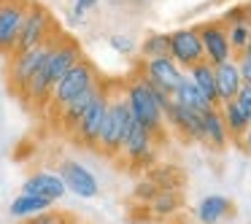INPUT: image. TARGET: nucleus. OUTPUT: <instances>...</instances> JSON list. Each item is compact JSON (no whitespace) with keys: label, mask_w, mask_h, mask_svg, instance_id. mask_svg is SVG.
<instances>
[{"label":"nucleus","mask_w":251,"mask_h":224,"mask_svg":"<svg viewBox=\"0 0 251 224\" xmlns=\"http://www.w3.org/2000/svg\"><path fill=\"white\" fill-rule=\"evenodd\" d=\"M181 205H184L181 192H157L154 200L146 208H149V216L151 219H173L181 211Z\"/></svg>","instance_id":"5701e85b"},{"label":"nucleus","mask_w":251,"mask_h":224,"mask_svg":"<svg viewBox=\"0 0 251 224\" xmlns=\"http://www.w3.org/2000/svg\"><path fill=\"white\" fill-rule=\"evenodd\" d=\"M138 68H141V73L149 78V81L154 84V87L165 89L168 95L176 92V87H178L181 81H184L186 73L181 71L178 65H176L170 57H154V60H141L138 62Z\"/></svg>","instance_id":"ddd939ff"},{"label":"nucleus","mask_w":251,"mask_h":224,"mask_svg":"<svg viewBox=\"0 0 251 224\" xmlns=\"http://www.w3.org/2000/svg\"><path fill=\"white\" fill-rule=\"evenodd\" d=\"M235 103H238L240 108H243L246 114L251 116V84H243V87L238 89V95H235Z\"/></svg>","instance_id":"473e14b6"},{"label":"nucleus","mask_w":251,"mask_h":224,"mask_svg":"<svg viewBox=\"0 0 251 224\" xmlns=\"http://www.w3.org/2000/svg\"><path fill=\"white\" fill-rule=\"evenodd\" d=\"M162 116H165V124L178 132L184 141L202 143V114H195V111L184 108L178 103H170Z\"/></svg>","instance_id":"4468645a"},{"label":"nucleus","mask_w":251,"mask_h":224,"mask_svg":"<svg viewBox=\"0 0 251 224\" xmlns=\"http://www.w3.org/2000/svg\"><path fill=\"white\" fill-rule=\"evenodd\" d=\"M213 78H216L219 105H222V103H229V100H235L238 89L243 87V78H240V73H238V65H235V60H227V62H219V65H213Z\"/></svg>","instance_id":"f3484780"},{"label":"nucleus","mask_w":251,"mask_h":224,"mask_svg":"<svg viewBox=\"0 0 251 224\" xmlns=\"http://www.w3.org/2000/svg\"><path fill=\"white\" fill-rule=\"evenodd\" d=\"M132 127V116L127 108L125 98H122V78L111 84V98H108V111H105V122L100 130V141H98V151L108 159H116L122 154L125 138Z\"/></svg>","instance_id":"f03ea898"},{"label":"nucleus","mask_w":251,"mask_h":224,"mask_svg":"<svg viewBox=\"0 0 251 224\" xmlns=\"http://www.w3.org/2000/svg\"><path fill=\"white\" fill-rule=\"evenodd\" d=\"M100 81H103V76H100V71L95 68V62H89L87 57H84V60H78L76 65H73L71 71H68L65 76L54 84L51 98H49V105H46V108H49L51 116H54L65 103H71L73 98H78V95L95 89Z\"/></svg>","instance_id":"7ed1b4c3"},{"label":"nucleus","mask_w":251,"mask_h":224,"mask_svg":"<svg viewBox=\"0 0 251 224\" xmlns=\"http://www.w3.org/2000/svg\"><path fill=\"white\" fill-rule=\"evenodd\" d=\"M219 111H222V119H224V124H227L229 141H238L240 143V141H243V135L249 132V127H251V116L246 114L235 100L222 103V105H219Z\"/></svg>","instance_id":"412c9836"},{"label":"nucleus","mask_w":251,"mask_h":224,"mask_svg":"<svg viewBox=\"0 0 251 224\" xmlns=\"http://www.w3.org/2000/svg\"><path fill=\"white\" fill-rule=\"evenodd\" d=\"M173 98V103H178V105H184V108H189V111H195V114H205V111H211V105H208V100L202 98L200 92H197V87L189 81V78L184 76V81L176 87V92L170 95Z\"/></svg>","instance_id":"b1692460"},{"label":"nucleus","mask_w":251,"mask_h":224,"mask_svg":"<svg viewBox=\"0 0 251 224\" xmlns=\"http://www.w3.org/2000/svg\"><path fill=\"white\" fill-rule=\"evenodd\" d=\"M173 224H197V222H186V219H176Z\"/></svg>","instance_id":"c9c22d12"},{"label":"nucleus","mask_w":251,"mask_h":224,"mask_svg":"<svg viewBox=\"0 0 251 224\" xmlns=\"http://www.w3.org/2000/svg\"><path fill=\"white\" fill-rule=\"evenodd\" d=\"M186 78H189V81L197 87V92H200L202 98L208 100V105H211V108H219V95H216V78H213V65H208L205 60L197 62V65H192L189 71H186Z\"/></svg>","instance_id":"6ab92c4d"},{"label":"nucleus","mask_w":251,"mask_h":224,"mask_svg":"<svg viewBox=\"0 0 251 224\" xmlns=\"http://www.w3.org/2000/svg\"><path fill=\"white\" fill-rule=\"evenodd\" d=\"M240 146H243L246 151L251 154V127H249V132H246V135H243V141H240Z\"/></svg>","instance_id":"72a5a7b5"},{"label":"nucleus","mask_w":251,"mask_h":224,"mask_svg":"<svg viewBox=\"0 0 251 224\" xmlns=\"http://www.w3.org/2000/svg\"><path fill=\"white\" fill-rule=\"evenodd\" d=\"M235 65H238V73H240V78H243V84H251V57L238 54L235 57Z\"/></svg>","instance_id":"2f4dec72"},{"label":"nucleus","mask_w":251,"mask_h":224,"mask_svg":"<svg viewBox=\"0 0 251 224\" xmlns=\"http://www.w3.org/2000/svg\"><path fill=\"white\" fill-rule=\"evenodd\" d=\"M157 186L151 184L149 178H143V181H138L135 184V189H132V200L138 202V205H149V202L154 200V195H157Z\"/></svg>","instance_id":"cd10ccee"},{"label":"nucleus","mask_w":251,"mask_h":224,"mask_svg":"<svg viewBox=\"0 0 251 224\" xmlns=\"http://www.w3.org/2000/svg\"><path fill=\"white\" fill-rule=\"evenodd\" d=\"M219 22L224 25V27H238V25H251L249 22V6L246 3H235V6H229L227 11L222 14V19Z\"/></svg>","instance_id":"a878e982"},{"label":"nucleus","mask_w":251,"mask_h":224,"mask_svg":"<svg viewBox=\"0 0 251 224\" xmlns=\"http://www.w3.org/2000/svg\"><path fill=\"white\" fill-rule=\"evenodd\" d=\"M146 178L151 181L159 192H181V186L186 184V175L178 165H162V162L154 165Z\"/></svg>","instance_id":"aec40b11"},{"label":"nucleus","mask_w":251,"mask_h":224,"mask_svg":"<svg viewBox=\"0 0 251 224\" xmlns=\"http://www.w3.org/2000/svg\"><path fill=\"white\" fill-rule=\"evenodd\" d=\"M197 35L202 44V57L208 65H219V62L235 60L232 49H229V38H227V27L219 19H208V22L197 25Z\"/></svg>","instance_id":"9b49d317"},{"label":"nucleus","mask_w":251,"mask_h":224,"mask_svg":"<svg viewBox=\"0 0 251 224\" xmlns=\"http://www.w3.org/2000/svg\"><path fill=\"white\" fill-rule=\"evenodd\" d=\"M157 146H159L157 138H154L146 127L132 122L119 157H125V162L130 165L132 170H151L154 165H157Z\"/></svg>","instance_id":"0eeeda50"},{"label":"nucleus","mask_w":251,"mask_h":224,"mask_svg":"<svg viewBox=\"0 0 251 224\" xmlns=\"http://www.w3.org/2000/svg\"><path fill=\"white\" fill-rule=\"evenodd\" d=\"M122 98H125L127 108H130L132 122L146 127V130L157 138V143L168 141V127H165L162 108H159L157 98H154L151 87H149V78L141 73L138 65L122 78Z\"/></svg>","instance_id":"f257e3e1"},{"label":"nucleus","mask_w":251,"mask_h":224,"mask_svg":"<svg viewBox=\"0 0 251 224\" xmlns=\"http://www.w3.org/2000/svg\"><path fill=\"white\" fill-rule=\"evenodd\" d=\"M243 54H249V57H251V30H249V44H246V49H243Z\"/></svg>","instance_id":"f704fd0d"},{"label":"nucleus","mask_w":251,"mask_h":224,"mask_svg":"<svg viewBox=\"0 0 251 224\" xmlns=\"http://www.w3.org/2000/svg\"><path fill=\"white\" fill-rule=\"evenodd\" d=\"M197 224H222L224 219L235 216V202L224 195H205L195 208Z\"/></svg>","instance_id":"dca6fc26"},{"label":"nucleus","mask_w":251,"mask_h":224,"mask_svg":"<svg viewBox=\"0 0 251 224\" xmlns=\"http://www.w3.org/2000/svg\"><path fill=\"white\" fill-rule=\"evenodd\" d=\"M249 30H251V25H238V27H227V38H229V49H232V57L243 54L246 44H249Z\"/></svg>","instance_id":"bb28decb"},{"label":"nucleus","mask_w":251,"mask_h":224,"mask_svg":"<svg viewBox=\"0 0 251 224\" xmlns=\"http://www.w3.org/2000/svg\"><path fill=\"white\" fill-rule=\"evenodd\" d=\"M54 38H57V35H54ZM54 38L46 41V44H41V46H35V49L17 51V54L8 57V84H11V95H17L19 100L25 98V89H27L30 78H33L35 73H38V68L46 62Z\"/></svg>","instance_id":"423d86ee"},{"label":"nucleus","mask_w":251,"mask_h":224,"mask_svg":"<svg viewBox=\"0 0 251 224\" xmlns=\"http://www.w3.org/2000/svg\"><path fill=\"white\" fill-rule=\"evenodd\" d=\"M170 49V33H149L146 38L138 44L143 60H154V57H168Z\"/></svg>","instance_id":"393cba45"},{"label":"nucleus","mask_w":251,"mask_h":224,"mask_svg":"<svg viewBox=\"0 0 251 224\" xmlns=\"http://www.w3.org/2000/svg\"><path fill=\"white\" fill-rule=\"evenodd\" d=\"M71 219L65 216V213H60V211H46V213H38V216H30V219H25L22 224H68Z\"/></svg>","instance_id":"c756f323"},{"label":"nucleus","mask_w":251,"mask_h":224,"mask_svg":"<svg viewBox=\"0 0 251 224\" xmlns=\"http://www.w3.org/2000/svg\"><path fill=\"white\" fill-rule=\"evenodd\" d=\"M60 25H57L54 14L38 3V0H30L27 6V14L22 19V30H19V38H17V46H14V54L17 51H27V49H35V46L51 41L54 35H60Z\"/></svg>","instance_id":"20e7f679"},{"label":"nucleus","mask_w":251,"mask_h":224,"mask_svg":"<svg viewBox=\"0 0 251 224\" xmlns=\"http://www.w3.org/2000/svg\"><path fill=\"white\" fill-rule=\"evenodd\" d=\"M246 6H249V22H251V3H246Z\"/></svg>","instance_id":"e433bc0d"},{"label":"nucleus","mask_w":251,"mask_h":224,"mask_svg":"<svg viewBox=\"0 0 251 224\" xmlns=\"http://www.w3.org/2000/svg\"><path fill=\"white\" fill-rule=\"evenodd\" d=\"M78 60H84L81 44H78L76 38H71V35L60 33L54 38V44H51L46 62H44V73H46V78H49L51 89H54V84L60 81V78L65 76V73L71 71Z\"/></svg>","instance_id":"6e6552de"},{"label":"nucleus","mask_w":251,"mask_h":224,"mask_svg":"<svg viewBox=\"0 0 251 224\" xmlns=\"http://www.w3.org/2000/svg\"><path fill=\"white\" fill-rule=\"evenodd\" d=\"M22 192L25 195L44 197V200H49V202H57L68 195L65 184H62V178L54 170H35V173H30L22 184Z\"/></svg>","instance_id":"2eb2a0df"},{"label":"nucleus","mask_w":251,"mask_h":224,"mask_svg":"<svg viewBox=\"0 0 251 224\" xmlns=\"http://www.w3.org/2000/svg\"><path fill=\"white\" fill-rule=\"evenodd\" d=\"M168 57L181 68V71H189L192 65L202 62V44H200V35H197V27H178L176 33H170V49Z\"/></svg>","instance_id":"f8f14e48"},{"label":"nucleus","mask_w":251,"mask_h":224,"mask_svg":"<svg viewBox=\"0 0 251 224\" xmlns=\"http://www.w3.org/2000/svg\"><path fill=\"white\" fill-rule=\"evenodd\" d=\"M227 143H229V132L222 119V111L219 108L205 111L202 114V146L213 149V151H222Z\"/></svg>","instance_id":"a211bd4d"},{"label":"nucleus","mask_w":251,"mask_h":224,"mask_svg":"<svg viewBox=\"0 0 251 224\" xmlns=\"http://www.w3.org/2000/svg\"><path fill=\"white\" fill-rule=\"evenodd\" d=\"M100 0H76L73 3V22H84V14L92 11Z\"/></svg>","instance_id":"7c9ffc66"},{"label":"nucleus","mask_w":251,"mask_h":224,"mask_svg":"<svg viewBox=\"0 0 251 224\" xmlns=\"http://www.w3.org/2000/svg\"><path fill=\"white\" fill-rule=\"evenodd\" d=\"M108 44H111V49L116 51V54H122V57H130L132 51L138 49V44L130 38V35H122V33H116V35H111L108 38Z\"/></svg>","instance_id":"c85d7f7f"},{"label":"nucleus","mask_w":251,"mask_h":224,"mask_svg":"<svg viewBox=\"0 0 251 224\" xmlns=\"http://www.w3.org/2000/svg\"><path fill=\"white\" fill-rule=\"evenodd\" d=\"M51 205H54V202L44 200V197L19 192V195L11 200V205H8V213H11L14 219H19V222H25V219H30V216H38V213L51 211Z\"/></svg>","instance_id":"4be33fe9"},{"label":"nucleus","mask_w":251,"mask_h":224,"mask_svg":"<svg viewBox=\"0 0 251 224\" xmlns=\"http://www.w3.org/2000/svg\"><path fill=\"white\" fill-rule=\"evenodd\" d=\"M111 84L114 81H100L98 95L92 98V103L87 105V111L81 114L78 124L73 127L71 138L84 149H95L98 151V141H100V130H103V122H105V111H108V98H111Z\"/></svg>","instance_id":"39448f33"},{"label":"nucleus","mask_w":251,"mask_h":224,"mask_svg":"<svg viewBox=\"0 0 251 224\" xmlns=\"http://www.w3.org/2000/svg\"><path fill=\"white\" fill-rule=\"evenodd\" d=\"M68 224H87V222H68Z\"/></svg>","instance_id":"4c0bfd02"},{"label":"nucleus","mask_w":251,"mask_h":224,"mask_svg":"<svg viewBox=\"0 0 251 224\" xmlns=\"http://www.w3.org/2000/svg\"><path fill=\"white\" fill-rule=\"evenodd\" d=\"M0 103H3V92H0Z\"/></svg>","instance_id":"58836bf2"},{"label":"nucleus","mask_w":251,"mask_h":224,"mask_svg":"<svg viewBox=\"0 0 251 224\" xmlns=\"http://www.w3.org/2000/svg\"><path fill=\"white\" fill-rule=\"evenodd\" d=\"M57 175L65 184V192H73L76 197H84V200H92V197L100 195V181L95 178V173L81 165L78 159H62L60 168H57Z\"/></svg>","instance_id":"9d476101"},{"label":"nucleus","mask_w":251,"mask_h":224,"mask_svg":"<svg viewBox=\"0 0 251 224\" xmlns=\"http://www.w3.org/2000/svg\"><path fill=\"white\" fill-rule=\"evenodd\" d=\"M30 0H0V57H11Z\"/></svg>","instance_id":"1a4fd4ad"},{"label":"nucleus","mask_w":251,"mask_h":224,"mask_svg":"<svg viewBox=\"0 0 251 224\" xmlns=\"http://www.w3.org/2000/svg\"><path fill=\"white\" fill-rule=\"evenodd\" d=\"M138 3H149V0H138Z\"/></svg>","instance_id":"ea45409f"}]
</instances>
